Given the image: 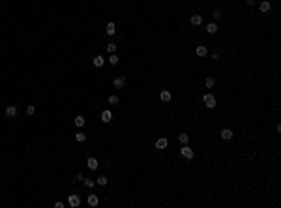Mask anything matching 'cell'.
Segmentation results:
<instances>
[{
    "instance_id": "obj_1",
    "label": "cell",
    "mask_w": 281,
    "mask_h": 208,
    "mask_svg": "<svg viewBox=\"0 0 281 208\" xmlns=\"http://www.w3.org/2000/svg\"><path fill=\"white\" fill-rule=\"evenodd\" d=\"M203 101H204V105H206L208 109H214V107H216V98H214L212 94H204Z\"/></svg>"
},
{
    "instance_id": "obj_2",
    "label": "cell",
    "mask_w": 281,
    "mask_h": 208,
    "mask_svg": "<svg viewBox=\"0 0 281 208\" xmlns=\"http://www.w3.org/2000/svg\"><path fill=\"white\" fill-rule=\"evenodd\" d=\"M180 154H182V156H184V158H186V159H193V158H195V152H193L191 148H189V146H188V145H184V146H182V150H180Z\"/></svg>"
},
{
    "instance_id": "obj_3",
    "label": "cell",
    "mask_w": 281,
    "mask_h": 208,
    "mask_svg": "<svg viewBox=\"0 0 281 208\" xmlns=\"http://www.w3.org/2000/svg\"><path fill=\"white\" fill-rule=\"evenodd\" d=\"M68 205L71 208H77L79 205H81V199H79V195H68Z\"/></svg>"
},
{
    "instance_id": "obj_4",
    "label": "cell",
    "mask_w": 281,
    "mask_h": 208,
    "mask_svg": "<svg viewBox=\"0 0 281 208\" xmlns=\"http://www.w3.org/2000/svg\"><path fill=\"white\" fill-rule=\"evenodd\" d=\"M167 146H169L167 137H161V139H157V141H156V148H157V150H165Z\"/></svg>"
},
{
    "instance_id": "obj_5",
    "label": "cell",
    "mask_w": 281,
    "mask_h": 208,
    "mask_svg": "<svg viewBox=\"0 0 281 208\" xmlns=\"http://www.w3.org/2000/svg\"><path fill=\"white\" fill-rule=\"evenodd\" d=\"M6 116L8 118H15V116H17V107H15V105H8L6 107Z\"/></svg>"
},
{
    "instance_id": "obj_6",
    "label": "cell",
    "mask_w": 281,
    "mask_h": 208,
    "mask_svg": "<svg viewBox=\"0 0 281 208\" xmlns=\"http://www.w3.org/2000/svg\"><path fill=\"white\" fill-rule=\"evenodd\" d=\"M113 85H114V88H116V90L124 88V86H126V77H116V79H114V83H113Z\"/></svg>"
},
{
    "instance_id": "obj_7",
    "label": "cell",
    "mask_w": 281,
    "mask_h": 208,
    "mask_svg": "<svg viewBox=\"0 0 281 208\" xmlns=\"http://www.w3.org/2000/svg\"><path fill=\"white\" fill-rule=\"evenodd\" d=\"M86 167H88L90 171H96L98 167H100V165H98V159H96V158H88V161H86Z\"/></svg>"
},
{
    "instance_id": "obj_8",
    "label": "cell",
    "mask_w": 281,
    "mask_h": 208,
    "mask_svg": "<svg viewBox=\"0 0 281 208\" xmlns=\"http://www.w3.org/2000/svg\"><path fill=\"white\" fill-rule=\"evenodd\" d=\"M232 129H221V139H223V141H231L232 139Z\"/></svg>"
},
{
    "instance_id": "obj_9",
    "label": "cell",
    "mask_w": 281,
    "mask_h": 208,
    "mask_svg": "<svg viewBox=\"0 0 281 208\" xmlns=\"http://www.w3.org/2000/svg\"><path fill=\"white\" fill-rule=\"evenodd\" d=\"M111 118H113V113H111V111H103V113H101V122L103 124H109Z\"/></svg>"
},
{
    "instance_id": "obj_10",
    "label": "cell",
    "mask_w": 281,
    "mask_h": 208,
    "mask_svg": "<svg viewBox=\"0 0 281 208\" xmlns=\"http://www.w3.org/2000/svg\"><path fill=\"white\" fill-rule=\"evenodd\" d=\"M159 98H161V101H165V103H169V101H171V98H172V96H171V92H169V90H161V94H159Z\"/></svg>"
},
{
    "instance_id": "obj_11",
    "label": "cell",
    "mask_w": 281,
    "mask_h": 208,
    "mask_svg": "<svg viewBox=\"0 0 281 208\" xmlns=\"http://www.w3.org/2000/svg\"><path fill=\"white\" fill-rule=\"evenodd\" d=\"M92 62H94V66H96V67H101V66L105 64V58L101 56V54H98V56H94Z\"/></svg>"
},
{
    "instance_id": "obj_12",
    "label": "cell",
    "mask_w": 281,
    "mask_h": 208,
    "mask_svg": "<svg viewBox=\"0 0 281 208\" xmlns=\"http://www.w3.org/2000/svg\"><path fill=\"white\" fill-rule=\"evenodd\" d=\"M195 53H197V56L203 58V56H206V54H208V49H206V47H203V45H199V47L195 49Z\"/></svg>"
},
{
    "instance_id": "obj_13",
    "label": "cell",
    "mask_w": 281,
    "mask_h": 208,
    "mask_svg": "<svg viewBox=\"0 0 281 208\" xmlns=\"http://www.w3.org/2000/svg\"><path fill=\"white\" fill-rule=\"evenodd\" d=\"M189 23H191L193 26H199L201 23H203V17H201V15H191V19H189Z\"/></svg>"
},
{
    "instance_id": "obj_14",
    "label": "cell",
    "mask_w": 281,
    "mask_h": 208,
    "mask_svg": "<svg viewBox=\"0 0 281 208\" xmlns=\"http://www.w3.org/2000/svg\"><path fill=\"white\" fill-rule=\"evenodd\" d=\"M88 205H90V206H98V205H100V199H98V195H88Z\"/></svg>"
},
{
    "instance_id": "obj_15",
    "label": "cell",
    "mask_w": 281,
    "mask_h": 208,
    "mask_svg": "<svg viewBox=\"0 0 281 208\" xmlns=\"http://www.w3.org/2000/svg\"><path fill=\"white\" fill-rule=\"evenodd\" d=\"M206 32H208V34H216V32H217V25H216V23H208V25H206Z\"/></svg>"
},
{
    "instance_id": "obj_16",
    "label": "cell",
    "mask_w": 281,
    "mask_h": 208,
    "mask_svg": "<svg viewBox=\"0 0 281 208\" xmlns=\"http://www.w3.org/2000/svg\"><path fill=\"white\" fill-rule=\"evenodd\" d=\"M107 34H109V36H114V34H116V26H114V23H109V25H107Z\"/></svg>"
},
{
    "instance_id": "obj_17",
    "label": "cell",
    "mask_w": 281,
    "mask_h": 208,
    "mask_svg": "<svg viewBox=\"0 0 281 208\" xmlns=\"http://www.w3.org/2000/svg\"><path fill=\"white\" fill-rule=\"evenodd\" d=\"M260 11H262V13H266V11H270V2H268V0H264V2H260Z\"/></svg>"
},
{
    "instance_id": "obj_18",
    "label": "cell",
    "mask_w": 281,
    "mask_h": 208,
    "mask_svg": "<svg viewBox=\"0 0 281 208\" xmlns=\"http://www.w3.org/2000/svg\"><path fill=\"white\" fill-rule=\"evenodd\" d=\"M75 141H77V143H85L86 141V135L82 133V131H79V133H75Z\"/></svg>"
},
{
    "instance_id": "obj_19",
    "label": "cell",
    "mask_w": 281,
    "mask_h": 208,
    "mask_svg": "<svg viewBox=\"0 0 281 208\" xmlns=\"http://www.w3.org/2000/svg\"><path fill=\"white\" fill-rule=\"evenodd\" d=\"M118 62H120V58L113 53V54H111V58H109V64H111V66H118Z\"/></svg>"
},
{
    "instance_id": "obj_20",
    "label": "cell",
    "mask_w": 281,
    "mask_h": 208,
    "mask_svg": "<svg viewBox=\"0 0 281 208\" xmlns=\"http://www.w3.org/2000/svg\"><path fill=\"white\" fill-rule=\"evenodd\" d=\"M75 126H77V127H82V126H85V118H82L81 114H79V116H75Z\"/></svg>"
},
{
    "instance_id": "obj_21",
    "label": "cell",
    "mask_w": 281,
    "mask_h": 208,
    "mask_svg": "<svg viewBox=\"0 0 281 208\" xmlns=\"http://www.w3.org/2000/svg\"><path fill=\"white\" fill-rule=\"evenodd\" d=\"M178 139H180L182 145H188V143H189V137H188L186 133H180V135H178Z\"/></svg>"
},
{
    "instance_id": "obj_22",
    "label": "cell",
    "mask_w": 281,
    "mask_h": 208,
    "mask_svg": "<svg viewBox=\"0 0 281 208\" xmlns=\"http://www.w3.org/2000/svg\"><path fill=\"white\" fill-rule=\"evenodd\" d=\"M118 101H120L118 96H109V103H111V105H118Z\"/></svg>"
},
{
    "instance_id": "obj_23",
    "label": "cell",
    "mask_w": 281,
    "mask_h": 208,
    "mask_svg": "<svg viewBox=\"0 0 281 208\" xmlns=\"http://www.w3.org/2000/svg\"><path fill=\"white\" fill-rule=\"evenodd\" d=\"M204 85H206V88H212V86H214V85H216V81H214V79H212V77H208V79H206V81H204Z\"/></svg>"
},
{
    "instance_id": "obj_24",
    "label": "cell",
    "mask_w": 281,
    "mask_h": 208,
    "mask_svg": "<svg viewBox=\"0 0 281 208\" xmlns=\"http://www.w3.org/2000/svg\"><path fill=\"white\" fill-rule=\"evenodd\" d=\"M107 51H109L111 54L116 53V43H109V45H107Z\"/></svg>"
},
{
    "instance_id": "obj_25",
    "label": "cell",
    "mask_w": 281,
    "mask_h": 208,
    "mask_svg": "<svg viewBox=\"0 0 281 208\" xmlns=\"http://www.w3.org/2000/svg\"><path fill=\"white\" fill-rule=\"evenodd\" d=\"M107 182H109V180H107L105 176H100V178H98V180H96V184H100V186H105V184H107Z\"/></svg>"
},
{
    "instance_id": "obj_26",
    "label": "cell",
    "mask_w": 281,
    "mask_h": 208,
    "mask_svg": "<svg viewBox=\"0 0 281 208\" xmlns=\"http://www.w3.org/2000/svg\"><path fill=\"white\" fill-rule=\"evenodd\" d=\"M82 182H85V186H86V187H92L94 184H96V182H94V180H90V178H85V180H82Z\"/></svg>"
},
{
    "instance_id": "obj_27",
    "label": "cell",
    "mask_w": 281,
    "mask_h": 208,
    "mask_svg": "<svg viewBox=\"0 0 281 208\" xmlns=\"http://www.w3.org/2000/svg\"><path fill=\"white\" fill-rule=\"evenodd\" d=\"M36 113V107L34 105H26V114H34Z\"/></svg>"
},
{
    "instance_id": "obj_28",
    "label": "cell",
    "mask_w": 281,
    "mask_h": 208,
    "mask_svg": "<svg viewBox=\"0 0 281 208\" xmlns=\"http://www.w3.org/2000/svg\"><path fill=\"white\" fill-rule=\"evenodd\" d=\"M221 17H223L221 10H214V19H221Z\"/></svg>"
},
{
    "instance_id": "obj_29",
    "label": "cell",
    "mask_w": 281,
    "mask_h": 208,
    "mask_svg": "<svg viewBox=\"0 0 281 208\" xmlns=\"http://www.w3.org/2000/svg\"><path fill=\"white\" fill-rule=\"evenodd\" d=\"M81 180H85V178H82L81 173H77V174H75V182H81Z\"/></svg>"
},
{
    "instance_id": "obj_30",
    "label": "cell",
    "mask_w": 281,
    "mask_h": 208,
    "mask_svg": "<svg viewBox=\"0 0 281 208\" xmlns=\"http://www.w3.org/2000/svg\"><path fill=\"white\" fill-rule=\"evenodd\" d=\"M246 4H247L249 8H251V6H255V0H246Z\"/></svg>"
},
{
    "instance_id": "obj_31",
    "label": "cell",
    "mask_w": 281,
    "mask_h": 208,
    "mask_svg": "<svg viewBox=\"0 0 281 208\" xmlns=\"http://www.w3.org/2000/svg\"><path fill=\"white\" fill-rule=\"evenodd\" d=\"M54 206H56V208H64V202L58 201V202H54Z\"/></svg>"
}]
</instances>
